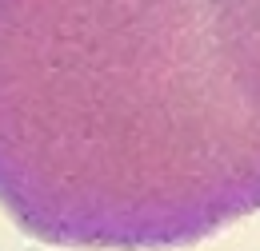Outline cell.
Segmentation results:
<instances>
[{
    "label": "cell",
    "mask_w": 260,
    "mask_h": 251,
    "mask_svg": "<svg viewBox=\"0 0 260 251\" xmlns=\"http://www.w3.org/2000/svg\"><path fill=\"white\" fill-rule=\"evenodd\" d=\"M256 0H0V207L56 247L164 251L256 212Z\"/></svg>",
    "instance_id": "cell-1"
}]
</instances>
